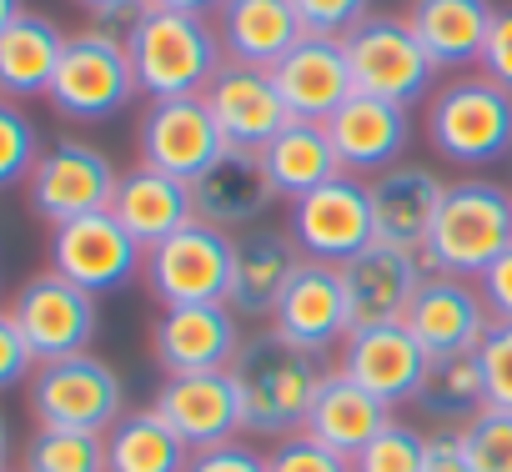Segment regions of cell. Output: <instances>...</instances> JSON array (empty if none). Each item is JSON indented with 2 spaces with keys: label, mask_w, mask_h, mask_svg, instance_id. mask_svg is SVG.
Wrapping results in <instances>:
<instances>
[{
  "label": "cell",
  "mask_w": 512,
  "mask_h": 472,
  "mask_svg": "<svg viewBox=\"0 0 512 472\" xmlns=\"http://www.w3.org/2000/svg\"><path fill=\"white\" fill-rule=\"evenodd\" d=\"M422 462H427V437L397 417L352 457L357 472H422Z\"/></svg>",
  "instance_id": "obj_36"
},
{
  "label": "cell",
  "mask_w": 512,
  "mask_h": 472,
  "mask_svg": "<svg viewBox=\"0 0 512 472\" xmlns=\"http://www.w3.org/2000/svg\"><path fill=\"white\" fill-rule=\"evenodd\" d=\"M272 332L287 337L292 347L327 357L342 352V342L352 337V312H347V292H342V272L327 262H307L297 267V277L287 282L277 312H272Z\"/></svg>",
  "instance_id": "obj_15"
},
{
  "label": "cell",
  "mask_w": 512,
  "mask_h": 472,
  "mask_svg": "<svg viewBox=\"0 0 512 472\" xmlns=\"http://www.w3.org/2000/svg\"><path fill=\"white\" fill-rule=\"evenodd\" d=\"M201 96H206V106H211V116H216L226 146L262 151V146L292 121V111H287V101H282V91H277V81H272L267 66L226 61Z\"/></svg>",
  "instance_id": "obj_20"
},
{
  "label": "cell",
  "mask_w": 512,
  "mask_h": 472,
  "mask_svg": "<svg viewBox=\"0 0 512 472\" xmlns=\"http://www.w3.org/2000/svg\"><path fill=\"white\" fill-rule=\"evenodd\" d=\"M11 317L21 327V337L31 342L36 362H61V357H81L91 352L96 332H101V307L86 287L66 282L61 272H36L16 302Z\"/></svg>",
  "instance_id": "obj_11"
},
{
  "label": "cell",
  "mask_w": 512,
  "mask_h": 472,
  "mask_svg": "<svg viewBox=\"0 0 512 472\" xmlns=\"http://www.w3.org/2000/svg\"><path fill=\"white\" fill-rule=\"evenodd\" d=\"M151 407L176 427V437H181L191 452L221 447V442H231V437L241 432V402H236L231 367L166 377V382L156 387V402H151Z\"/></svg>",
  "instance_id": "obj_23"
},
{
  "label": "cell",
  "mask_w": 512,
  "mask_h": 472,
  "mask_svg": "<svg viewBox=\"0 0 512 472\" xmlns=\"http://www.w3.org/2000/svg\"><path fill=\"white\" fill-rule=\"evenodd\" d=\"M136 151H141V166L166 171L191 186L226 151V136H221L206 96H176V101L146 106V116L136 126Z\"/></svg>",
  "instance_id": "obj_13"
},
{
  "label": "cell",
  "mask_w": 512,
  "mask_h": 472,
  "mask_svg": "<svg viewBox=\"0 0 512 472\" xmlns=\"http://www.w3.org/2000/svg\"><path fill=\"white\" fill-rule=\"evenodd\" d=\"M21 472H106V432H76V427H36Z\"/></svg>",
  "instance_id": "obj_34"
},
{
  "label": "cell",
  "mask_w": 512,
  "mask_h": 472,
  "mask_svg": "<svg viewBox=\"0 0 512 472\" xmlns=\"http://www.w3.org/2000/svg\"><path fill=\"white\" fill-rule=\"evenodd\" d=\"M422 472H472L467 457H462L457 432H437V437H427V462H422Z\"/></svg>",
  "instance_id": "obj_45"
},
{
  "label": "cell",
  "mask_w": 512,
  "mask_h": 472,
  "mask_svg": "<svg viewBox=\"0 0 512 472\" xmlns=\"http://www.w3.org/2000/svg\"><path fill=\"white\" fill-rule=\"evenodd\" d=\"M322 377H327L322 357L292 347L272 327L246 337L236 362H231V382H236V402H241V432L246 437H277V442L302 432Z\"/></svg>",
  "instance_id": "obj_1"
},
{
  "label": "cell",
  "mask_w": 512,
  "mask_h": 472,
  "mask_svg": "<svg viewBox=\"0 0 512 472\" xmlns=\"http://www.w3.org/2000/svg\"><path fill=\"white\" fill-rule=\"evenodd\" d=\"M136 96L141 91H136V71L126 56V36H116L106 26L66 36L56 81L46 91V101L66 121H106V116L126 111Z\"/></svg>",
  "instance_id": "obj_5"
},
{
  "label": "cell",
  "mask_w": 512,
  "mask_h": 472,
  "mask_svg": "<svg viewBox=\"0 0 512 472\" xmlns=\"http://www.w3.org/2000/svg\"><path fill=\"white\" fill-rule=\"evenodd\" d=\"M492 16H497L492 0H412L407 26L437 71H462L482 61Z\"/></svg>",
  "instance_id": "obj_28"
},
{
  "label": "cell",
  "mask_w": 512,
  "mask_h": 472,
  "mask_svg": "<svg viewBox=\"0 0 512 472\" xmlns=\"http://www.w3.org/2000/svg\"><path fill=\"white\" fill-rule=\"evenodd\" d=\"M307 36H347L372 16V0H292Z\"/></svg>",
  "instance_id": "obj_40"
},
{
  "label": "cell",
  "mask_w": 512,
  "mask_h": 472,
  "mask_svg": "<svg viewBox=\"0 0 512 472\" xmlns=\"http://www.w3.org/2000/svg\"><path fill=\"white\" fill-rule=\"evenodd\" d=\"M146 6H156V11H181V16H216L221 11V0H146Z\"/></svg>",
  "instance_id": "obj_47"
},
{
  "label": "cell",
  "mask_w": 512,
  "mask_h": 472,
  "mask_svg": "<svg viewBox=\"0 0 512 472\" xmlns=\"http://www.w3.org/2000/svg\"><path fill=\"white\" fill-rule=\"evenodd\" d=\"M231 242L236 236L206 221H186L176 236L146 247L141 277L161 307H206L226 302L231 287Z\"/></svg>",
  "instance_id": "obj_8"
},
{
  "label": "cell",
  "mask_w": 512,
  "mask_h": 472,
  "mask_svg": "<svg viewBox=\"0 0 512 472\" xmlns=\"http://www.w3.org/2000/svg\"><path fill=\"white\" fill-rule=\"evenodd\" d=\"M507 247H512V191L497 181H482V176L447 181L442 211L422 247L427 272L477 282V272L492 257H502Z\"/></svg>",
  "instance_id": "obj_3"
},
{
  "label": "cell",
  "mask_w": 512,
  "mask_h": 472,
  "mask_svg": "<svg viewBox=\"0 0 512 472\" xmlns=\"http://www.w3.org/2000/svg\"><path fill=\"white\" fill-rule=\"evenodd\" d=\"M287 236L307 262L342 267L362 247L377 242V221H372V191L362 176H337L307 196L292 201L287 211Z\"/></svg>",
  "instance_id": "obj_9"
},
{
  "label": "cell",
  "mask_w": 512,
  "mask_h": 472,
  "mask_svg": "<svg viewBox=\"0 0 512 472\" xmlns=\"http://www.w3.org/2000/svg\"><path fill=\"white\" fill-rule=\"evenodd\" d=\"M427 141L452 166H492L512 156V96L477 76H452L427 101Z\"/></svg>",
  "instance_id": "obj_4"
},
{
  "label": "cell",
  "mask_w": 512,
  "mask_h": 472,
  "mask_svg": "<svg viewBox=\"0 0 512 472\" xmlns=\"http://www.w3.org/2000/svg\"><path fill=\"white\" fill-rule=\"evenodd\" d=\"M477 292H482L492 322H512V247L477 272Z\"/></svg>",
  "instance_id": "obj_44"
},
{
  "label": "cell",
  "mask_w": 512,
  "mask_h": 472,
  "mask_svg": "<svg viewBox=\"0 0 512 472\" xmlns=\"http://www.w3.org/2000/svg\"><path fill=\"white\" fill-rule=\"evenodd\" d=\"M116 181H121V171L111 166V156H106L101 146L76 141V136H61V141L46 146L41 161L31 166V176H26V201H31V211H36L46 226H66V221H76V216L111 211Z\"/></svg>",
  "instance_id": "obj_10"
},
{
  "label": "cell",
  "mask_w": 512,
  "mask_h": 472,
  "mask_svg": "<svg viewBox=\"0 0 512 472\" xmlns=\"http://www.w3.org/2000/svg\"><path fill=\"white\" fill-rule=\"evenodd\" d=\"M262 166H267L277 196H287V201H297V196H307V191L347 176L342 171V156H337V146L327 136V121H287L262 146Z\"/></svg>",
  "instance_id": "obj_31"
},
{
  "label": "cell",
  "mask_w": 512,
  "mask_h": 472,
  "mask_svg": "<svg viewBox=\"0 0 512 472\" xmlns=\"http://www.w3.org/2000/svg\"><path fill=\"white\" fill-rule=\"evenodd\" d=\"M11 467V427H6V412H0V472Z\"/></svg>",
  "instance_id": "obj_48"
},
{
  "label": "cell",
  "mask_w": 512,
  "mask_h": 472,
  "mask_svg": "<svg viewBox=\"0 0 512 472\" xmlns=\"http://www.w3.org/2000/svg\"><path fill=\"white\" fill-rule=\"evenodd\" d=\"M111 216L136 236L141 247H156V242H166V236H176L186 221H196V206H191L186 181H176L166 171H151V166H131L116 181Z\"/></svg>",
  "instance_id": "obj_27"
},
{
  "label": "cell",
  "mask_w": 512,
  "mask_h": 472,
  "mask_svg": "<svg viewBox=\"0 0 512 472\" xmlns=\"http://www.w3.org/2000/svg\"><path fill=\"white\" fill-rule=\"evenodd\" d=\"M191 206L196 221L221 226V231H246V226H262V216L277 206V186L262 166V151H246V146H226L196 181H191Z\"/></svg>",
  "instance_id": "obj_18"
},
{
  "label": "cell",
  "mask_w": 512,
  "mask_h": 472,
  "mask_svg": "<svg viewBox=\"0 0 512 472\" xmlns=\"http://www.w3.org/2000/svg\"><path fill=\"white\" fill-rule=\"evenodd\" d=\"M211 26L221 36L226 61L267 66V71L307 36L292 0H221V11L211 16Z\"/></svg>",
  "instance_id": "obj_26"
},
{
  "label": "cell",
  "mask_w": 512,
  "mask_h": 472,
  "mask_svg": "<svg viewBox=\"0 0 512 472\" xmlns=\"http://www.w3.org/2000/svg\"><path fill=\"white\" fill-rule=\"evenodd\" d=\"M477 71H482L492 86H502V91L512 96V6H497V16H492V31H487V46H482V61H477Z\"/></svg>",
  "instance_id": "obj_42"
},
{
  "label": "cell",
  "mask_w": 512,
  "mask_h": 472,
  "mask_svg": "<svg viewBox=\"0 0 512 472\" xmlns=\"http://www.w3.org/2000/svg\"><path fill=\"white\" fill-rule=\"evenodd\" d=\"M402 322L427 347V357H457V352H477L482 347V337L492 327V312H487L477 282L427 272V282L417 287V297H412Z\"/></svg>",
  "instance_id": "obj_19"
},
{
  "label": "cell",
  "mask_w": 512,
  "mask_h": 472,
  "mask_svg": "<svg viewBox=\"0 0 512 472\" xmlns=\"http://www.w3.org/2000/svg\"><path fill=\"white\" fill-rule=\"evenodd\" d=\"M267 472H357V467L337 447H327V442H317L307 432H292V437H282L267 452Z\"/></svg>",
  "instance_id": "obj_38"
},
{
  "label": "cell",
  "mask_w": 512,
  "mask_h": 472,
  "mask_svg": "<svg viewBox=\"0 0 512 472\" xmlns=\"http://www.w3.org/2000/svg\"><path fill=\"white\" fill-rule=\"evenodd\" d=\"M327 136H332L347 176H382L387 166L402 161V151L412 141V116H407V106H392V101L357 91L352 101H342L332 111Z\"/></svg>",
  "instance_id": "obj_25"
},
{
  "label": "cell",
  "mask_w": 512,
  "mask_h": 472,
  "mask_svg": "<svg viewBox=\"0 0 512 472\" xmlns=\"http://www.w3.org/2000/svg\"><path fill=\"white\" fill-rule=\"evenodd\" d=\"M141 262H146V247L111 211H91L66 226H51V272L86 287L91 297L126 287L141 272Z\"/></svg>",
  "instance_id": "obj_12"
},
{
  "label": "cell",
  "mask_w": 512,
  "mask_h": 472,
  "mask_svg": "<svg viewBox=\"0 0 512 472\" xmlns=\"http://www.w3.org/2000/svg\"><path fill=\"white\" fill-rule=\"evenodd\" d=\"M241 317L226 302H206V307H161L156 327H151V352L166 367V377H186V372H221L236 362L241 352Z\"/></svg>",
  "instance_id": "obj_17"
},
{
  "label": "cell",
  "mask_w": 512,
  "mask_h": 472,
  "mask_svg": "<svg viewBox=\"0 0 512 472\" xmlns=\"http://www.w3.org/2000/svg\"><path fill=\"white\" fill-rule=\"evenodd\" d=\"M121 36H126V56H131V71H136V91L146 101L201 96L211 86V76L226 66L221 36L206 16L146 6Z\"/></svg>",
  "instance_id": "obj_2"
},
{
  "label": "cell",
  "mask_w": 512,
  "mask_h": 472,
  "mask_svg": "<svg viewBox=\"0 0 512 472\" xmlns=\"http://www.w3.org/2000/svg\"><path fill=\"white\" fill-rule=\"evenodd\" d=\"M31 417L36 427L111 432L126 417V382L106 357H91V352L41 362L31 377Z\"/></svg>",
  "instance_id": "obj_7"
},
{
  "label": "cell",
  "mask_w": 512,
  "mask_h": 472,
  "mask_svg": "<svg viewBox=\"0 0 512 472\" xmlns=\"http://www.w3.org/2000/svg\"><path fill=\"white\" fill-rule=\"evenodd\" d=\"M272 81H277L292 121H332V111L357 96L342 36H302L272 66Z\"/></svg>",
  "instance_id": "obj_22"
},
{
  "label": "cell",
  "mask_w": 512,
  "mask_h": 472,
  "mask_svg": "<svg viewBox=\"0 0 512 472\" xmlns=\"http://www.w3.org/2000/svg\"><path fill=\"white\" fill-rule=\"evenodd\" d=\"M41 131H36V121L16 106V101H6L0 96V186H16V181H26L31 176V166L41 161Z\"/></svg>",
  "instance_id": "obj_37"
},
{
  "label": "cell",
  "mask_w": 512,
  "mask_h": 472,
  "mask_svg": "<svg viewBox=\"0 0 512 472\" xmlns=\"http://www.w3.org/2000/svg\"><path fill=\"white\" fill-rule=\"evenodd\" d=\"M427 367H432V357H427V347L407 332V322L357 327V332L342 342V352H337V372H347L357 387H367V392L382 397L387 407L417 402Z\"/></svg>",
  "instance_id": "obj_16"
},
{
  "label": "cell",
  "mask_w": 512,
  "mask_h": 472,
  "mask_svg": "<svg viewBox=\"0 0 512 472\" xmlns=\"http://www.w3.org/2000/svg\"><path fill=\"white\" fill-rule=\"evenodd\" d=\"M186 472H267V452H256L251 442H221L206 452H191Z\"/></svg>",
  "instance_id": "obj_43"
},
{
  "label": "cell",
  "mask_w": 512,
  "mask_h": 472,
  "mask_svg": "<svg viewBox=\"0 0 512 472\" xmlns=\"http://www.w3.org/2000/svg\"><path fill=\"white\" fill-rule=\"evenodd\" d=\"M347 46V66H352V86L362 96L392 101V106H417L432 101V81L437 66L422 51V41L412 36L407 16H367L362 26H352L342 36Z\"/></svg>",
  "instance_id": "obj_6"
},
{
  "label": "cell",
  "mask_w": 512,
  "mask_h": 472,
  "mask_svg": "<svg viewBox=\"0 0 512 472\" xmlns=\"http://www.w3.org/2000/svg\"><path fill=\"white\" fill-rule=\"evenodd\" d=\"M191 447L156 407L126 412L106 432V472H186Z\"/></svg>",
  "instance_id": "obj_32"
},
{
  "label": "cell",
  "mask_w": 512,
  "mask_h": 472,
  "mask_svg": "<svg viewBox=\"0 0 512 472\" xmlns=\"http://www.w3.org/2000/svg\"><path fill=\"white\" fill-rule=\"evenodd\" d=\"M66 51V31L51 16L21 11L6 31H0V96L6 101H31L46 96L56 81Z\"/></svg>",
  "instance_id": "obj_30"
},
{
  "label": "cell",
  "mask_w": 512,
  "mask_h": 472,
  "mask_svg": "<svg viewBox=\"0 0 512 472\" xmlns=\"http://www.w3.org/2000/svg\"><path fill=\"white\" fill-rule=\"evenodd\" d=\"M21 11H26L21 0H0V31H6V26H11V21H16Z\"/></svg>",
  "instance_id": "obj_49"
},
{
  "label": "cell",
  "mask_w": 512,
  "mask_h": 472,
  "mask_svg": "<svg viewBox=\"0 0 512 472\" xmlns=\"http://www.w3.org/2000/svg\"><path fill=\"white\" fill-rule=\"evenodd\" d=\"M342 272V292H347V312H352V332L357 327H387L402 322L417 287L427 282V262L422 252L392 247V242H372L362 247L352 262L337 267Z\"/></svg>",
  "instance_id": "obj_14"
},
{
  "label": "cell",
  "mask_w": 512,
  "mask_h": 472,
  "mask_svg": "<svg viewBox=\"0 0 512 472\" xmlns=\"http://www.w3.org/2000/svg\"><path fill=\"white\" fill-rule=\"evenodd\" d=\"M76 6L96 21V26H131L141 11H146V0H76Z\"/></svg>",
  "instance_id": "obj_46"
},
{
  "label": "cell",
  "mask_w": 512,
  "mask_h": 472,
  "mask_svg": "<svg viewBox=\"0 0 512 472\" xmlns=\"http://www.w3.org/2000/svg\"><path fill=\"white\" fill-rule=\"evenodd\" d=\"M477 362H482V382H487V402L492 407H512V322H492L482 347H477Z\"/></svg>",
  "instance_id": "obj_39"
},
{
  "label": "cell",
  "mask_w": 512,
  "mask_h": 472,
  "mask_svg": "<svg viewBox=\"0 0 512 472\" xmlns=\"http://www.w3.org/2000/svg\"><path fill=\"white\" fill-rule=\"evenodd\" d=\"M417 407L432 417V422H472L482 407H487V382H482V362L477 352H457V357H432L427 377H422V392H417Z\"/></svg>",
  "instance_id": "obj_33"
},
{
  "label": "cell",
  "mask_w": 512,
  "mask_h": 472,
  "mask_svg": "<svg viewBox=\"0 0 512 472\" xmlns=\"http://www.w3.org/2000/svg\"><path fill=\"white\" fill-rule=\"evenodd\" d=\"M367 191H372L377 242L422 252L427 236H432V221H437V211H442L447 181H442L432 166H422V161H397V166H387L382 176H372Z\"/></svg>",
  "instance_id": "obj_24"
},
{
  "label": "cell",
  "mask_w": 512,
  "mask_h": 472,
  "mask_svg": "<svg viewBox=\"0 0 512 472\" xmlns=\"http://www.w3.org/2000/svg\"><path fill=\"white\" fill-rule=\"evenodd\" d=\"M392 422V407L382 402V397H372L367 387H357L347 372H327L322 377V387H317V397H312V412H307V437H317V442H327V447H337L342 457H357L382 427Z\"/></svg>",
  "instance_id": "obj_29"
},
{
  "label": "cell",
  "mask_w": 512,
  "mask_h": 472,
  "mask_svg": "<svg viewBox=\"0 0 512 472\" xmlns=\"http://www.w3.org/2000/svg\"><path fill=\"white\" fill-rule=\"evenodd\" d=\"M462 457L472 472H512V407H482L472 422L457 427Z\"/></svg>",
  "instance_id": "obj_35"
},
{
  "label": "cell",
  "mask_w": 512,
  "mask_h": 472,
  "mask_svg": "<svg viewBox=\"0 0 512 472\" xmlns=\"http://www.w3.org/2000/svg\"><path fill=\"white\" fill-rule=\"evenodd\" d=\"M36 352H31V342L21 337V327H16V317H11V307H0V392H11V387H21V382H31L36 377Z\"/></svg>",
  "instance_id": "obj_41"
},
{
  "label": "cell",
  "mask_w": 512,
  "mask_h": 472,
  "mask_svg": "<svg viewBox=\"0 0 512 472\" xmlns=\"http://www.w3.org/2000/svg\"><path fill=\"white\" fill-rule=\"evenodd\" d=\"M302 252L287 231L277 226H246L236 231L231 242V287H226V307L236 317H256V322H272L287 282L297 277Z\"/></svg>",
  "instance_id": "obj_21"
}]
</instances>
